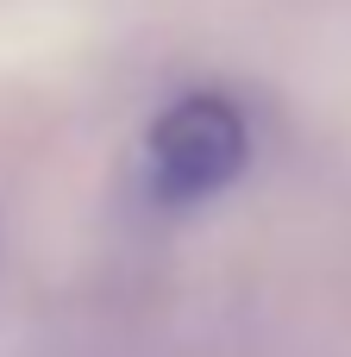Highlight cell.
<instances>
[{"mask_svg": "<svg viewBox=\"0 0 351 357\" xmlns=\"http://www.w3.org/2000/svg\"><path fill=\"white\" fill-rule=\"evenodd\" d=\"M251 169V126L226 88H188L144 126V195L188 213Z\"/></svg>", "mask_w": 351, "mask_h": 357, "instance_id": "6da1fadb", "label": "cell"}]
</instances>
